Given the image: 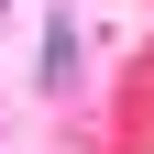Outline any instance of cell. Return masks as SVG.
<instances>
[{"label": "cell", "instance_id": "7a4b0ae2", "mask_svg": "<svg viewBox=\"0 0 154 154\" xmlns=\"http://www.w3.org/2000/svg\"><path fill=\"white\" fill-rule=\"evenodd\" d=\"M0 11H11V0H0Z\"/></svg>", "mask_w": 154, "mask_h": 154}, {"label": "cell", "instance_id": "6da1fadb", "mask_svg": "<svg viewBox=\"0 0 154 154\" xmlns=\"http://www.w3.org/2000/svg\"><path fill=\"white\" fill-rule=\"evenodd\" d=\"M44 88H77V22H66V11L44 22Z\"/></svg>", "mask_w": 154, "mask_h": 154}]
</instances>
